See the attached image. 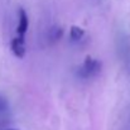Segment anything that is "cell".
Here are the masks:
<instances>
[{
  "instance_id": "5b68a950",
  "label": "cell",
  "mask_w": 130,
  "mask_h": 130,
  "mask_svg": "<svg viewBox=\"0 0 130 130\" xmlns=\"http://www.w3.org/2000/svg\"><path fill=\"white\" fill-rule=\"evenodd\" d=\"M84 36H85V30L82 28H80L77 25L71 27V29H70V38H71L72 42H80L84 38Z\"/></svg>"
},
{
  "instance_id": "7a4b0ae2",
  "label": "cell",
  "mask_w": 130,
  "mask_h": 130,
  "mask_svg": "<svg viewBox=\"0 0 130 130\" xmlns=\"http://www.w3.org/2000/svg\"><path fill=\"white\" fill-rule=\"evenodd\" d=\"M10 49L13 54L18 58H23L25 56V39L20 37H15L10 42Z\"/></svg>"
},
{
  "instance_id": "277c9868",
  "label": "cell",
  "mask_w": 130,
  "mask_h": 130,
  "mask_svg": "<svg viewBox=\"0 0 130 130\" xmlns=\"http://www.w3.org/2000/svg\"><path fill=\"white\" fill-rule=\"evenodd\" d=\"M62 36H63L62 28L54 25V27L51 28V30H49V33H48V41H49V43H56L57 41H59V39L62 38Z\"/></svg>"
},
{
  "instance_id": "8992f818",
  "label": "cell",
  "mask_w": 130,
  "mask_h": 130,
  "mask_svg": "<svg viewBox=\"0 0 130 130\" xmlns=\"http://www.w3.org/2000/svg\"><path fill=\"white\" fill-rule=\"evenodd\" d=\"M6 109H8V102H6V100L0 96V112L5 111Z\"/></svg>"
},
{
  "instance_id": "3957f363",
  "label": "cell",
  "mask_w": 130,
  "mask_h": 130,
  "mask_svg": "<svg viewBox=\"0 0 130 130\" xmlns=\"http://www.w3.org/2000/svg\"><path fill=\"white\" fill-rule=\"evenodd\" d=\"M28 25H29V20H28V15L25 13L24 9L19 10V20H18V27H17V33L18 37L24 38L25 33L28 30Z\"/></svg>"
},
{
  "instance_id": "6da1fadb",
  "label": "cell",
  "mask_w": 130,
  "mask_h": 130,
  "mask_svg": "<svg viewBox=\"0 0 130 130\" xmlns=\"http://www.w3.org/2000/svg\"><path fill=\"white\" fill-rule=\"evenodd\" d=\"M101 71H102V63L99 59H95V58L88 56V57H86L85 62L78 67L77 76L80 78L88 80V78H93V77L99 76Z\"/></svg>"
},
{
  "instance_id": "52a82bcc",
  "label": "cell",
  "mask_w": 130,
  "mask_h": 130,
  "mask_svg": "<svg viewBox=\"0 0 130 130\" xmlns=\"http://www.w3.org/2000/svg\"><path fill=\"white\" fill-rule=\"evenodd\" d=\"M5 130H15V129H5Z\"/></svg>"
}]
</instances>
